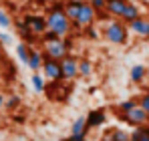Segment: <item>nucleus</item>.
Listing matches in <instances>:
<instances>
[{
  "mask_svg": "<svg viewBox=\"0 0 149 141\" xmlns=\"http://www.w3.org/2000/svg\"><path fill=\"white\" fill-rule=\"evenodd\" d=\"M119 117H121L123 123L131 125V127H139V125H145V123L149 121V113L137 105L133 111H129V113H125V115H119Z\"/></svg>",
  "mask_w": 149,
  "mask_h": 141,
  "instance_id": "obj_5",
  "label": "nucleus"
},
{
  "mask_svg": "<svg viewBox=\"0 0 149 141\" xmlns=\"http://www.w3.org/2000/svg\"><path fill=\"white\" fill-rule=\"evenodd\" d=\"M87 2H89L97 12H101V10H105V8H107V0H87Z\"/></svg>",
  "mask_w": 149,
  "mask_h": 141,
  "instance_id": "obj_28",
  "label": "nucleus"
},
{
  "mask_svg": "<svg viewBox=\"0 0 149 141\" xmlns=\"http://www.w3.org/2000/svg\"><path fill=\"white\" fill-rule=\"evenodd\" d=\"M89 133V125H87V117H77L71 125V135H87Z\"/></svg>",
  "mask_w": 149,
  "mask_h": 141,
  "instance_id": "obj_14",
  "label": "nucleus"
},
{
  "mask_svg": "<svg viewBox=\"0 0 149 141\" xmlns=\"http://www.w3.org/2000/svg\"><path fill=\"white\" fill-rule=\"evenodd\" d=\"M81 6H83V2H71V0L67 2V0H65V14L69 16L71 22L79 18V14H81Z\"/></svg>",
  "mask_w": 149,
  "mask_h": 141,
  "instance_id": "obj_15",
  "label": "nucleus"
},
{
  "mask_svg": "<svg viewBox=\"0 0 149 141\" xmlns=\"http://www.w3.org/2000/svg\"><path fill=\"white\" fill-rule=\"evenodd\" d=\"M83 34H85L89 40H97V38H99V30L95 28V24H91V26H85V28H83Z\"/></svg>",
  "mask_w": 149,
  "mask_h": 141,
  "instance_id": "obj_24",
  "label": "nucleus"
},
{
  "mask_svg": "<svg viewBox=\"0 0 149 141\" xmlns=\"http://www.w3.org/2000/svg\"><path fill=\"white\" fill-rule=\"evenodd\" d=\"M63 67V81H74L79 77V59H74L73 54H67L61 61Z\"/></svg>",
  "mask_w": 149,
  "mask_h": 141,
  "instance_id": "obj_6",
  "label": "nucleus"
},
{
  "mask_svg": "<svg viewBox=\"0 0 149 141\" xmlns=\"http://www.w3.org/2000/svg\"><path fill=\"white\" fill-rule=\"evenodd\" d=\"M129 30L137 36H143V38H149V18L147 16H137L135 20L129 22Z\"/></svg>",
  "mask_w": 149,
  "mask_h": 141,
  "instance_id": "obj_9",
  "label": "nucleus"
},
{
  "mask_svg": "<svg viewBox=\"0 0 149 141\" xmlns=\"http://www.w3.org/2000/svg\"><path fill=\"white\" fill-rule=\"evenodd\" d=\"M67 141H87V135H71L67 137Z\"/></svg>",
  "mask_w": 149,
  "mask_h": 141,
  "instance_id": "obj_31",
  "label": "nucleus"
},
{
  "mask_svg": "<svg viewBox=\"0 0 149 141\" xmlns=\"http://www.w3.org/2000/svg\"><path fill=\"white\" fill-rule=\"evenodd\" d=\"M40 38H42V43H52V40H58L61 36H58V34H56L54 30H47V32H45V34H42Z\"/></svg>",
  "mask_w": 149,
  "mask_h": 141,
  "instance_id": "obj_27",
  "label": "nucleus"
},
{
  "mask_svg": "<svg viewBox=\"0 0 149 141\" xmlns=\"http://www.w3.org/2000/svg\"><path fill=\"white\" fill-rule=\"evenodd\" d=\"M139 105V101L137 99H127V101H123V103H119V115H125V113H129V111H133L135 107Z\"/></svg>",
  "mask_w": 149,
  "mask_h": 141,
  "instance_id": "obj_21",
  "label": "nucleus"
},
{
  "mask_svg": "<svg viewBox=\"0 0 149 141\" xmlns=\"http://www.w3.org/2000/svg\"><path fill=\"white\" fill-rule=\"evenodd\" d=\"M141 141H149V125H147V133H145V137H143Z\"/></svg>",
  "mask_w": 149,
  "mask_h": 141,
  "instance_id": "obj_32",
  "label": "nucleus"
},
{
  "mask_svg": "<svg viewBox=\"0 0 149 141\" xmlns=\"http://www.w3.org/2000/svg\"><path fill=\"white\" fill-rule=\"evenodd\" d=\"M40 73L49 81H63V67H61V61H56V59L45 57V63H42V70Z\"/></svg>",
  "mask_w": 149,
  "mask_h": 141,
  "instance_id": "obj_4",
  "label": "nucleus"
},
{
  "mask_svg": "<svg viewBox=\"0 0 149 141\" xmlns=\"http://www.w3.org/2000/svg\"><path fill=\"white\" fill-rule=\"evenodd\" d=\"M69 2V0H67ZM71 2H87V0H71Z\"/></svg>",
  "mask_w": 149,
  "mask_h": 141,
  "instance_id": "obj_34",
  "label": "nucleus"
},
{
  "mask_svg": "<svg viewBox=\"0 0 149 141\" xmlns=\"http://www.w3.org/2000/svg\"><path fill=\"white\" fill-rule=\"evenodd\" d=\"M137 16H141V12H139V8H137V4L129 2V4H127V8H125V12H123V16H121V20L129 24L131 20H135Z\"/></svg>",
  "mask_w": 149,
  "mask_h": 141,
  "instance_id": "obj_18",
  "label": "nucleus"
},
{
  "mask_svg": "<svg viewBox=\"0 0 149 141\" xmlns=\"http://www.w3.org/2000/svg\"><path fill=\"white\" fill-rule=\"evenodd\" d=\"M16 28H18V34H20V36L24 38L26 45H30V43H34V40L38 38V36H36V34H34V32L30 30V26H28L24 20H18V22H16Z\"/></svg>",
  "mask_w": 149,
  "mask_h": 141,
  "instance_id": "obj_13",
  "label": "nucleus"
},
{
  "mask_svg": "<svg viewBox=\"0 0 149 141\" xmlns=\"http://www.w3.org/2000/svg\"><path fill=\"white\" fill-rule=\"evenodd\" d=\"M30 83H32V89H34L36 93H45V91H47V79H45L42 73H32Z\"/></svg>",
  "mask_w": 149,
  "mask_h": 141,
  "instance_id": "obj_16",
  "label": "nucleus"
},
{
  "mask_svg": "<svg viewBox=\"0 0 149 141\" xmlns=\"http://www.w3.org/2000/svg\"><path fill=\"white\" fill-rule=\"evenodd\" d=\"M4 103H6V101H4V97L0 95V109H2V105H4Z\"/></svg>",
  "mask_w": 149,
  "mask_h": 141,
  "instance_id": "obj_33",
  "label": "nucleus"
},
{
  "mask_svg": "<svg viewBox=\"0 0 149 141\" xmlns=\"http://www.w3.org/2000/svg\"><path fill=\"white\" fill-rule=\"evenodd\" d=\"M109 133H111V139L113 141H131V133L125 131V129H113Z\"/></svg>",
  "mask_w": 149,
  "mask_h": 141,
  "instance_id": "obj_22",
  "label": "nucleus"
},
{
  "mask_svg": "<svg viewBox=\"0 0 149 141\" xmlns=\"http://www.w3.org/2000/svg\"><path fill=\"white\" fill-rule=\"evenodd\" d=\"M0 43H2V45H10V43H12V36L6 34V32H0Z\"/></svg>",
  "mask_w": 149,
  "mask_h": 141,
  "instance_id": "obj_30",
  "label": "nucleus"
},
{
  "mask_svg": "<svg viewBox=\"0 0 149 141\" xmlns=\"http://www.w3.org/2000/svg\"><path fill=\"white\" fill-rule=\"evenodd\" d=\"M28 26H30V30L36 34V36H42L47 30H49V24H47V16H42V14H26L24 18H22Z\"/></svg>",
  "mask_w": 149,
  "mask_h": 141,
  "instance_id": "obj_7",
  "label": "nucleus"
},
{
  "mask_svg": "<svg viewBox=\"0 0 149 141\" xmlns=\"http://www.w3.org/2000/svg\"><path fill=\"white\" fill-rule=\"evenodd\" d=\"M16 57H18L20 63L28 65V59H30V45H26V43H18V45H16Z\"/></svg>",
  "mask_w": 149,
  "mask_h": 141,
  "instance_id": "obj_19",
  "label": "nucleus"
},
{
  "mask_svg": "<svg viewBox=\"0 0 149 141\" xmlns=\"http://www.w3.org/2000/svg\"><path fill=\"white\" fill-rule=\"evenodd\" d=\"M103 38L111 45H125L129 38V24L123 22L121 18H113L103 26Z\"/></svg>",
  "mask_w": 149,
  "mask_h": 141,
  "instance_id": "obj_1",
  "label": "nucleus"
},
{
  "mask_svg": "<svg viewBox=\"0 0 149 141\" xmlns=\"http://www.w3.org/2000/svg\"><path fill=\"white\" fill-rule=\"evenodd\" d=\"M18 105H20V97H18V95H10V97L6 99V103H4V107H6V109H10V111H12V109H16Z\"/></svg>",
  "mask_w": 149,
  "mask_h": 141,
  "instance_id": "obj_25",
  "label": "nucleus"
},
{
  "mask_svg": "<svg viewBox=\"0 0 149 141\" xmlns=\"http://www.w3.org/2000/svg\"><path fill=\"white\" fill-rule=\"evenodd\" d=\"M71 48H73V38H67V36L52 43H45V57L63 61L67 54H71Z\"/></svg>",
  "mask_w": 149,
  "mask_h": 141,
  "instance_id": "obj_3",
  "label": "nucleus"
},
{
  "mask_svg": "<svg viewBox=\"0 0 149 141\" xmlns=\"http://www.w3.org/2000/svg\"><path fill=\"white\" fill-rule=\"evenodd\" d=\"M42 63H45V52H40V50L30 47V59H28V65L26 67L32 70V73H40L42 70Z\"/></svg>",
  "mask_w": 149,
  "mask_h": 141,
  "instance_id": "obj_11",
  "label": "nucleus"
},
{
  "mask_svg": "<svg viewBox=\"0 0 149 141\" xmlns=\"http://www.w3.org/2000/svg\"><path fill=\"white\" fill-rule=\"evenodd\" d=\"M93 75V63L89 61V59H83V61H79V77H91Z\"/></svg>",
  "mask_w": 149,
  "mask_h": 141,
  "instance_id": "obj_20",
  "label": "nucleus"
},
{
  "mask_svg": "<svg viewBox=\"0 0 149 141\" xmlns=\"http://www.w3.org/2000/svg\"><path fill=\"white\" fill-rule=\"evenodd\" d=\"M129 77H131L133 83H141V81L147 77V67H145V65H133V67H131V73H129Z\"/></svg>",
  "mask_w": 149,
  "mask_h": 141,
  "instance_id": "obj_17",
  "label": "nucleus"
},
{
  "mask_svg": "<svg viewBox=\"0 0 149 141\" xmlns=\"http://www.w3.org/2000/svg\"><path fill=\"white\" fill-rule=\"evenodd\" d=\"M81 26L85 28V26H91V24L97 22V10L89 4V2H83V6H81V14H79V18H77Z\"/></svg>",
  "mask_w": 149,
  "mask_h": 141,
  "instance_id": "obj_8",
  "label": "nucleus"
},
{
  "mask_svg": "<svg viewBox=\"0 0 149 141\" xmlns=\"http://www.w3.org/2000/svg\"><path fill=\"white\" fill-rule=\"evenodd\" d=\"M145 133H147V123L145 125H139V127H135L131 131V141H141L145 137Z\"/></svg>",
  "mask_w": 149,
  "mask_h": 141,
  "instance_id": "obj_23",
  "label": "nucleus"
},
{
  "mask_svg": "<svg viewBox=\"0 0 149 141\" xmlns=\"http://www.w3.org/2000/svg\"><path fill=\"white\" fill-rule=\"evenodd\" d=\"M127 4H129V0H107V12L113 16V18H121L125 12V8H127Z\"/></svg>",
  "mask_w": 149,
  "mask_h": 141,
  "instance_id": "obj_10",
  "label": "nucleus"
},
{
  "mask_svg": "<svg viewBox=\"0 0 149 141\" xmlns=\"http://www.w3.org/2000/svg\"><path fill=\"white\" fill-rule=\"evenodd\" d=\"M105 121H107L105 109H93V111H89V115H87V125H89V129L101 127Z\"/></svg>",
  "mask_w": 149,
  "mask_h": 141,
  "instance_id": "obj_12",
  "label": "nucleus"
},
{
  "mask_svg": "<svg viewBox=\"0 0 149 141\" xmlns=\"http://www.w3.org/2000/svg\"><path fill=\"white\" fill-rule=\"evenodd\" d=\"M137 101H139V107H141V109H145V111L149 113V93L141 95V97H139Z\"/></svg>",
  "mask_w": 149,
  "mask_h": 141,
  "instance_id": "obj_29",
  "label": "nucleus"
},
{
  "mask_svg": "<svg viewBox=\"0 0 149 141\" xmlns=\"http://www.w3.org/2000/svg\"><path fill=\"white\" fill-rule=\"evenodd\" d=\"M0 26L2 28H10L12 26V20H10L8 12H4V10H0Z\"/></svg>",
  "mask_w": 149,
  "mask_h": 141,
  "instance_id": "obj_26",
  "label": "nucleus"
},
{
  "mask_svg": "<svg viewBox=\"0 0 149 141\" xmlns=\"http://www.w3.org/2000/svg\"><path fill=\"white\" fill-rule=\"evenodd\" d=\"M47 24H49V30H54L61 38L69 36L73 30V22L69 20L65 10H49L47 12Z\"/></svg>",
  "mask_w": 149,
  "mask_h": 141,
  "instance_id": "obj_2",
  "label": "nucleus"
}]
</instances>
